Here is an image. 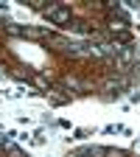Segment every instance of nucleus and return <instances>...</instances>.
<instances>
[{
    "instance_id": "nucleus-1",
    "label": "nucleus",
    "mask_w": 140,
    "mask_h": 157,
    "mask_svg": "<svg viewBox=\"0 0 140 157\" xmlns=\"http://www.w3.org/2000/svg\"><path fill=\"white\" fill-rule=\"evenodd\" d=\"M48 20H53L56 25H65V23H70V9H65V6H59V3H51V6H45V11H42Z\"/></svg>"
},
{
    "instance_id": "nucleus-2",
    "label": "nucleus",
    "mask_w": 140,
    "mask_h": 157,
    "mask_svg": "<svg viewBox=\"0 0 140 157\" xmlns=\"http://www.w3.org/2000/svg\"><path fill=\"white\" fill-rule=\"evenodd\" d=\"M87 157H107L104 146H87Z\"/></svg>"
},
{
    "instance_id": "nucleus-3",
    "label": "nucleus",
    "mask_w": 140,
    "mask_h": 157,
    "mask_svg": "<svg viewBox=\"0 0 140 157\" xmlns=\"http://www.w3.org/2000/svg\"><path fill=\"white\" fill-rule=\"evenodd\" d=\"M3 151H6L9 157H25V154H23V151H20V149H17L14 143H6V149H3Z\"/></svg>"
},
{
    "instance_id": "nucleus-4",
    "label": "nucleus",
    "mask_w": 140,
    "mask_h": 157,
    "mask_svg": "<svg viewBox=\"0 0 140 157\" xmlns=\"http://www.w3.org/2000/svg\"><path fill=\"white\" fill-rule=\"evenodd\" d=\"M6 31H9L11 36H23V25H14V23H9V25H6Z\"/></svg>"
},
{
    "instance_id": "nucleus-5",
    "label": "nucleus",
    "mask_w": 140,
    "mask_h": 157,
    "mask_svg": "<svg viewBox=\"0 0 140 157\" xmlns=\"http://www.w3.org/2000/svg\"><path fill=\"white\" fill-rule=\"evenodd\" d=\"M70 157H87V149H78V151H73Z\"/></svg>"
}]
</instances>
